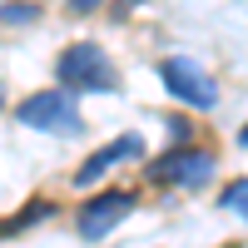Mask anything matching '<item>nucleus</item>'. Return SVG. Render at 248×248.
Instances as JSON below:
<instances>
[{
  "mask_svg": "<svg viewBox=\"0 0 248 248\" xmlns=\"http://www.w3.org/2000/svg\"><path fill=\"white\" fill-rule=\"evenodd\" d=\"M55 79L65 90H119V70L109 65V55L99 45H90V40H75V45L60 50Z\"/></svg>",
  "mask_w": 248,
  "mask_h": 248,
  "instance_id": "1",
  "label": "nucleus"
},
{
  "mask_svg": "<svg viewBox=\"0 0 248 248\" xmlns=\"http://www.w3.org/2000/svg\"><path fill=\"white\" fill-rule=\"evenodd\" d=\"M15 114H20V124H30V129H45V134H79L85 129V119H79V109H75V94L70 90H40V94H30V99H20L15 105Z\"/></svg>",
  "mask_w": 248,
  "mask_h": 248,
  "instance_id": "2",
  "label": "nucleus"
},
{
  "mask_svg": "<svg viewBox=\"0 0 248 248\" xmlns=\"http://www.w3.org/2000/svg\"><path fill=\"white\" fill-rule=\"evenodd\" d=\"M159 79L169 85V94L179 99V105H189V109H209L214 99H218V85L209 75H203V65H194V60H184V55H169L159 65Z\"/></svg>",
  "mask_w": 248,
  "mask_h": 248,
  "instance_id": "3",
  "label": "nucleus"
},
{
  "mask_svg": "<svg viewBox=\"0 0 248 248\" xmlns=\"http://www.w3.org/2000/svg\"><path fill=\"white\" fill-rule=\"evenodd\" d=\"M154 179H159V184H184V189H199V184L214 179V154L179 144L174 154H164V159L154 164Z\"/></svg>",
  "mask_w": 248,
  "mask_h": 248,
  "instance_id": "4",
  "label": "nucleus"
},
{
  "mask_svg": "<svg viewBox=\"0 0 248 248\" xmlns=\"http://www.w3.org/2000/svg\"><path fill=\"white\" fill-rule=\"evenodd\" d=\"M129 209H134V194H119V189H114V194L90 199L85 209H79V238H105V233H109Z\"/></svg>",
  "mask_w": 248,
  "mask_h": 248,
  "instance_id": "5",
  "label": "nucleus"
},
{
  "mask_svg": "<svg viewBox=\"0 0 248 248\" xmlns=\"http://www.w3.org/2000/svg\"><path fill=\"white\" fill-rule=\"evenodd\" d=\"M144 154V139L139 134H119L114 144H105V149H94L85 164H79V174H75V184H85V189H90V184L99 179V174H109L114 169V164H124V159H139Z\"/></svg>",
  "mask_w": 248,
  "mask_h": 248,
  "instance_id": "6",
  "label": "nucleus"
},
{
  "mask_svg": "<svg viewBox=\"0 0 248 248\" xmlns=\"http://www.w3.org/2000/svg\"><path fill=\"white\" fill-rule=\"evenodd\" d=\"M0 20H5V25H35L40 5H30V0H10V5H0Z\"/></svg>",
  "mask_w": 248,
  "mask_h": 248,
  "instance_id": "7",
  "label": "nucleus"
},
{
  "mask_svg": "<svg viewBox=\"0 0 248 248\" xmlns=\"http://www.w3.org/2000/svg\"><path fill=\"white\" fill-rule=\"evenodd\" d=\"M218 203H223V209H233V214H243V218H248V179L229 184V189L218 194Z\"/></svg>",
  "mask_w": 248,
  "mask_h": 248,
  "instance_id": "8",
  "label": "nucleus"
},
{
  "mask_svg": "<svg viewBox=\"0 0 248 248\" xmlns=\"http://www.w3.org/2000/svg\"><path fill=\"white\" fill-rule=\"evenodd\" d=\"M238 144H248V124H243V134H238Z\"/></svg>",
  "mask_w": 248,
  "mask_h": 248,
  "instance_id": "9",
  "label": "nucleus"
},
{
  "mask_svg": "<svg viewBox=\"0 0 248 248\" xmlns=\"http://www.w3.org/2000/svg\"><path fill=\"white\" fill-rule=\"evenodd\" d=\"M0 105H5V79H0Z\"/></svg>",
  "mask_w": 248,
  "mask_h": 248,
  "instance_id": "10",
  "label": "nucleus"
},
{
  "mask_svg": "<svg viewBox=\"0 0 248 248\" xmlns=\"http://www.w3.org/2000/svg\"><path fill=\"white\" fill-rule=\"evenodd\" d=\"M70 5H94V0H70Z\"/></svg>",
  "mask_w": 248,
  "mask_h": 248,
  "instance_id": "11",
  "label": "nucleus"
}]
</instances>
